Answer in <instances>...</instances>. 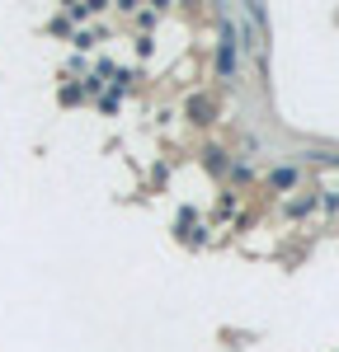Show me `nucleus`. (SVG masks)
I'll use <instances>...</instances> for the list:
<instances>
[{"mask_svg":"<svg viewBox=\"0 0 339 352\" xmlns=\"http://www.w3.org/2000/svg\"><path fill=\"white\" fill-rule=\"evenodd\" d=\"M222 71H236V47H231V33H226V47H222Z\"/></svg>","mask_w":339,"mask_h":352,"instance_id":"obj_1","label":"nucleus"}]
</instances>
